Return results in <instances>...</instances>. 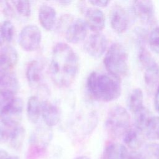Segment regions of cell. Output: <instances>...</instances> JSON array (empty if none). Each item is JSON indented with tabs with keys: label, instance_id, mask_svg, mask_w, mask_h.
<instances>
[{
	"label": "cell",
	"instance_id": "30bf717a",
	"mask_svg": "<svg viewBox=\"0 0 159 159\" xmlns=\"http://www.w3.org/2000/svg\"><path fill=\"white\" fill-rule=\"evenodd\" d=\"M84 19L88 29L94 32H100L104 28V14L97 7H88L84 11Z\"/></svg>",
	"mask_w": 159,
	"mask_h": 159
},
{
	"label": "cell",
	"instance_id": "1f68e13d",
	"mask_svg": "<svg viewBox=\"0 0 159 159\" xmlns=\"http://www.w3.org/2000/svg\"><path fill=\"white\" fill-rule=\"evenodd\" d=\"M123 159H141L140 153L135 150H132L130 152L127 150L125 153Z\"/></svg>",
	"mask_w": 159,
	"mask_h": 159
},
{
	"label": "cell",
	"instance_id": "f35d334b",
	"mask_svg": "<svg viewBox=\"0 0 159 159\" xmlns=\"http://www.w3.org/2000/svg\"><path fill=\"white\" fill-rule=\"evenodd\" d=\"M10 159H19V158H18L17 157H16V156H11V158H10Z\"/></svg>",
	"mask_w": 159,
	"mask_h": 159
},
{
	"label": "cell",
	"instance_id": "4dcf8cb0",
	"mask_svg": "<svg viewBox=\"0 0 159 159\" xmlns=\"http://www.w3.org/2000/svg\"><path fill=\"white\" fill-rule=\"evenodd\" d=\"M14 95L11 93L0 91V113L12 102L16 98Z\"/></svg>",
	"mask_w": 159,
	"mask_h": 159
},
{
	"label": "cell",
	"instance_id": "cb8c5ba5",
	"mask_svg": "<svg viewBox=\"0 0 159 159\" xmlns=\"http://www.w3.org/2000/svg\"><path fill=\"white\" fill-rule=\"evenodd\" d=\"M152 117L148 109L145 107H142L134 113L135 127L141 132L144 131Z\"/></svg>",
	"mask_w": 159,
	"mask_h": 159
},
{
	"label": "cell",
	"instance_id": "83f0119b",
	"mask_svg": "<svg viewBox=\"0 0 159 159\" xmlns=\"http://www.w3.org/2000/svg\"><path fill=\"white\" fill-rule=\"evenodd\" d=\"M17 12L21 16L27 17L31 14V4L28 1H14L11 2Z\"/></svg>",
	"mask_w": 159,
	"mask_h": 159
},
{
	"label": "cell",
	"instance_id": "5bb4252c",
	"mask_svg": "<svg viewBox=\"0 0 159 159\" xmlns=\"http://www.w3.org/2000/svg\"><path fill=\"white\" fill-rule=\"evenodd\" d=\"M41 116L48 127L56 125L60 119V112L58 107L47 101L42 102Z\"/></svg>",
	"mask_w": 159,
	"mask_h": 159
},
{
	"label": "cell",
	"instance_id": "484cf974",
	"mask_svg": "<svg viewBox=\"0 0 159 159\" xmlns=\"http://www.w3.org/2000/svg\"><path fill=\"white\" fill-rule=\"evenodd\" d=\"M25 135V131L23 127L19 125L14 130L9 142L12 148L19 150L22 145Z\"/></svg>",
	"mask_w": 159,
	"mask_h": 159
},
{
	"label": "cell",
	"instance_id": "f1b7e54d",
	"mask_svg": "<svg viewBox=\"0 0 159 159\" xmlns=\"http://www.w3.org/2000/svg\"><path fill=\"white\" fill-rule=\"evenodd\" d=\"M148 42L151 50L156 53H159V27H156L152 30Z\"/></svg>",
	"mask_w": 159,
	"mask_h": 159
},
{
	"label": "cell",
	"instance_id": "ba28073f",
	"mask_svg": "<svg viewBox=\"0 0 159 159\" xmlns=\"http://www.w3.org/2000/svg\"><path fill=\"white\" fill-rule=\"evenodd\" d=\"M88 29L84 20L80 18L73 19L65 31V39L70 43H78L86 39Z\"/></svg>",
	"mask_w": 159,
	"mask_h": 159
},
{
	"label": "cell",
	"instance_id": "836d02e7",
	"mask_svg": "<svg viewBox=\"0 0 159 159\" xmlns=\"http://www.w3.org/2000/svg\"><path fill=\"white\" fill-rule=\"evenodd\" d=\"M154 106L156 111L159 114V84L157 86V89L155 95L154 99Z\"/></svg>",
	"mask_w": 159,
	"mask_h": 159
},
{
	"label": "cell",
	"instance_id": "f546056e",
	"mask_svg": "<svg viewBox=\"0 0 159 159\" xmlns=\"http://www.w3.org/2000/svg\"><path fill=\"white\" fill-rule=\"evenodd\" d=\"M2 31L5 41L11 42L14 34V27L12 23L9 20H5L1 24Z\"/></svg>",
	"mask_w": 159,
	"mask_h": 159
},
{
	"label": "cell",
	"instance_id": "8992f818",
	"mask_svg": "<svg viewBox=\"0 0 159 159\" xmlns=\"http://www.w3.org/2000/svg\"><path fill=\"white\" fill-rule=\"evenodd\" d=\"M42 34L40 29L35 25L25 26L19 36V43L20 47L27 52L37 50L41 43Z\"/></svg>",
	"mask_w": 159,
	"mask_h": 159
},
{
	"label": "cell",
	"instance_id": "2e32d148",
	"mask_svg": "<svg viewBox=\"0 0 159 159\" xmlns=\"http://www.w3.org/2000/svg\"><path fill=\"white\" fill-rule=\"evenodd\" d=\"M134 9L138 17L145 23H150L154 16V6L151 1H137L133 4Z\"/></svg>",
	"mask_w": 159,
	"mask_h": 159
},
{
	"label": "cell",
	"instance_id": "8d00e7d4",
	"mask_svg": "<svg viewBox=\"0 0 159 159\" xmlns=\"http://www.w3.org/2000/svg\"><path fill=\"white\" fill-rule=\"evenodd\" d=\"M58 2L60 3L61 4H63V5H68L71 2V1L65 0V1H58Z\"/></svg>",
	"mask_w": 159,
	"mask_h": 159
},
{
	"label": "cell",
	"instance_id": "44dd1931",
	"mask_svg": "<svg viewBox=\"0 0 159 159\" xmlns=\"http://www.w3.org/2000/svg\"><path fill=\"white\" fill-rule=\"evenodd\" d=\"M42 112V102L35 96H30L27 104V115L32 123H37Z\"/></svg>",
	"mask_w": 159,
	"mask_h": 159
},
{
	"label": "cell",
	"instance_id": "277c9868",
	"mask_svg": "<svg viewBox=\"0 0 159 159\" xmlns=\"http://www.w3.org/2000/svg\"><path fill=\"white\" fill-rule=\"evenodd\" d=\"M130 118L127 111L120 106H115L109 111L105 122L107 133L114 138H119L130 129Z\"/></svg>",
	"mask_w": 159,
	"mask_h": 159
},
{
	"label": "cell",
	"instance_id": "9c48e42d",
	"mask_svg": "<svg viewBox=\"0 0 159 159\" xmlns=\"http://www.w3.org/2000/svg\"><path fill=\"white\" fill-rule=\"evenodd\" d=\"M52 138V130L48 127H40L36 129L30 137L32 151L43 152L45 151Z\"/></svg>",
	"mask_w": 159,
	"mask_h": 159
},
{
	"label": "cell",
	"instance_id": "9a60e30c",
	"mask_svg": "<svg viewBox=\"0 0 159 159\" xmlns=\"http://www.w3.org/2000/svg\"><path fill=\"white\" fill-rule=\"evenodd\" d=\"M38 17L41 26L46 30H51L56 24L57 14L55 9L47 4L40 6Z\"/></svg>",
	"mask_w": 159,
	"mask_h": 159
},
{
	"label": "cell",
	"instance_id": "d6986e66",
	"mask_svg": "<svg viewBox=\"0 0 159 159\" xmlns=\"http://www.w3.org/2000/svg\"><path fill=\"white\" fill-rule=\"evenodd\" d=\"M142 132L135 127L130 128L123 136V140L125 145L132 150L139 148L143 141Z\"/></svg>",
	"mask_w": 159,
	"mask_h": 159
},
{
	"label": "cell",
	"instance_id": "8fae6325",
	"mask_svg": "<svg viewBox=\"0 0 159 159\" xmlns=\"http://www.w3.org/2000/svg\"><path fill=\"white\" fill-rule=\"evenodd\" d=\"M112 29L118 34L124 33L129 26V16L125 10L120 6H116L112 10L110 16Z\"/></svg>",
	"mask_w": 159,
	"mask_h": 159
},
{
	"label": "cell",
	"instance_id": "7c38bea8",
	"mask_svg": "<svg viewBox=\"0 0 159 159\" xmlns=\"http://www.w3.org/2000/svg\"><path fill=\"white\" fill-rule=\"evenodd\" d=\"M18 53L12 46H5L0 49V74L9 72L17 64Z\"/></svg>",
	"mask_w": 159,
	"mask_h": 159
},
{
	"label": "cell",
	"instance_id": "4fadbf2b",
	"mask_svg": "<svg viewBox=\"0 0 159 159\" xmlns=\"http://www.w3.org/2000/svg\"><path fill=\"white\" fill-rule=\"evenodd\" d=\"M23 101L19 98H15L12 102L0 113V119L19 123L23 111Z\"/></svg>",
	"mask_w": 159,
	"mask_h": 159
},
{
	"label": "cell",
	"instance_id": "d4e9b609",
	"mask_svg": "<svg viewBox=\"0 0 159 159\" xmlns=\"http://www.w3.org/2000/svg\"><path fill=\"white\" fill-rule=\"evenodd\" d=\"M146 137L150 140H159V116H153L144 130Z\"/></svg>",
	"mask_w": 159,
	"mask_h": 159
},
{
	"label": "cell",
	"instance_id": "5b68a950",
	"mask_svg": "<svg viewBox=\"0 0 159 159\" xmlns=\"http://www.w3.org/2000/svg\"><path fill=\"white\" fill-rule=\"evenodd\" d=\"M139 58L143 67L144 80L148 88H153L159 81V66L151 54L143 47L139 50Z\"/></svg>",
	"mask_w": 159,
	"mask_h": 159
},
{
	"label": "cell",
	"instance_id": "e575fe53",
	"mask_svg": "<svg viewBox=\"0 0 159 159\" xmlns=\"http://www.w3.org/2000/svg\"><path fill=\"white\" fill-rule=\"evenodd\" d=\"M10 158L11 156L6 151L0 150V159H10Z\"/></svg>",
	"mask_w": 159,
	"mask_h": 159
},
{
	"label": "cell",
	"instance_id": "3957f363",
	"mask_svg": "<svg viewBox=\"0 0 159 159\" xmlns=\"http://www.w3.org/2000/svg\"><path fill=\"white\" fill-rule=\"evenodd\" d=\"M104 64L108 73L118 80L127 74L128 53L125 47L119 43H112L108 48Z\"/></svg>",
	"mask_w": 159,
	"mask_h": 159
},
{
	"label": "cell",
	"instance_id": "ffe728a7",
	"mask_svg": "<svg viewBox=\"0 0 159 159\" xmlns=\"http://www.w3.org/2000/svg\"><path fill=\"white\" fill-rule=\"evenodd\" d=\"M127 147L117 143H109L104 148L101 159H123Z\"/></svg>",
	"mask_w": 159,
	"mask_h": 159
},
{
	"label": "cell",
	"instance_id": "6da1fadb",
	"mask_svg": "<svg viewBox=\"0 0 159 159\" xmlns=\"http://www.w3.org/2000/svg\"><path fill=\"white\" fill-rule=\"evenodd\" d=\"M79 59L67 43L59 42L52 49L49 65L50 76L59 88H68L75 81L79 70Z\"/></svg>",
	"mask_w": 159,
	"mask_h": 159
},
{
	"label": "cell",
	"instance_id": "d6a6232c",
	"mask_svg": "<svg viewBox=\"0 0 159 159\" xmlns=\"http://www.w3.org/2000/svg\"><path fill=\"white\" fill-rule=\"evenodd\" d=\"M91 4L95 7H106L108 4L109 3V1H105V0H101V1H88Z\"/></svg>",
	"mask_w": 159,
	"mask_h": 159
},
{
	"label": "cell",
	"instance_id": "4316f807",
	"mask_svg": "<svg viewBox=\"0 0 159 159\" xmlns=\"http://www.w3.org/2000/svg\"><path fill=\"white\" fill-rule=\"evenodd\" d=\"M140 153L141 159H159V143H150L145 145Z\"/></svg>",
	"mask_w": 159,
	"mask_h": 159
},
{
	"label": "cell",
	"instance_id": "d590c367",
	"mask_svg": "<svg viewBox=\"0 0 159 159\" xmlns=\"http://www.w3.org/2000/svg\"><path fill=\"white\" fill-rule=\"evenodd\" d=\"M4 41H5V39H4L3 34H2L1 24H0V46H1L2 45V43H4Z\"/></svg>",
	"mask_w": 159,
	"mask_h": 159
},
{
	"label": "cell",
	"instance_id": "ac0fdd59",
	"mask_svg": "<svg viewBox=\"0 0 159 159\" xmlns=\"http://www.w3.org/2000/svg\"><path fill=\"white\" fill-rule=\"evenodd\" d=\"M19 89V83L16 76L7 72L0 74V91L16 94Z\"/></svg>",
	"mask_w": 159,
	"mask_h": 159
},
{
	"label": "cell",
	"instance_id": "7a4b0ae2",
	"mask_svg": "<svg viewBox=\"0 0 159 159\" xmlns=\"http://www.w3.org/2000/svg\"><path fill=\"white\" fill-rule=\"evenodd\" d=\"M89 94L95 100L111 102L117 99L121 93L119 80L113 76L96 71L91 72L86 81Z\"/></svg>",
	"mask_w": 159,
	"mask_h": 159
},
{
	"label": "cell",
	"instance_id": "603a6c76",
	"mask_svg": "<svg viewBox=\"0 0 159 159\" xmlns=\"http://www.w3.org/2000/svg\"><path fill=\"white\" fill-rule=\"evenodd\" d=\"M19 123L0 119V143L9 141Z\"/></svg>",
	"mask_w": 159,
	"mask_h": 159
},
{
	"label": "cell",
	"instance_id": "e0dca14e",
	"mask_svg": "<svg viewBox=\"0 0 159 159\" xmlns=\"http://www.w3.org/2000/svg\"><path fill=\"white\" fill-rule=\"evenodd\" d=\"M25 76L29 83L32 87H37L40 84L43 78L41 65L37 60L30 61L27 65Z\"/></svg>",
	"mask_w": 159,
	"mask_h": 159
},
{
	"label": "cell",
	"instance_id": "7402d4cb",
	"mask_svg": "<svg viewBox=\"0 0 159 159\" xmlns=\"http://www.w3.org/2000/svg\"><path fill=\"white\" fill-rule=\"evenodd\" d=\"M127 107L134 114L143 107V95L140 88H135L129 93L127 101Z\"/></svg>",
	"mask_w": 159,
	"mask_h": 159
},
{
	"label": "cell",
	"instance_id": "52a82bcc",
	"mask_svg": "<svg viewBox=\"0 0 159 159\" xmlns=\"http://www.w3.org/2000/svg\"><path fill=\"white\" fill-rule=\"evenodd\" d=\"M107 44V39L103 34L94 32L88 37L84 43V48L89 56L97 58L104 53Z\"/></svg>",
	"mask_w": 159,
	"mask_h": 159
},
{
	"label": "cell",
	"instance_id": "74e56055",
	"mask_svg": "<svg viewBox=\"0 0 159 159\" xmlns=\"http://www.w3.org/2000/svg\"><path fill=\"white\" fill-rule=\"evenodd\" d=\"M75 159H90V158L86 156H79L75 158Z\"/></svg>",
	"mask_w": 159,
	"mask_h": 159
}]
</instances>
